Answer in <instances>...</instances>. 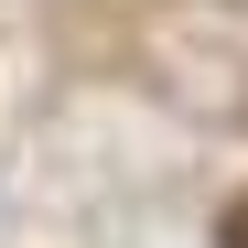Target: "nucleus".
<instances>
[{
	"label": "nucleus",
	"mask_w": 248,
	"mask_h": 248,
	"mask_svg": "<svg viewBox=\"0 0 248 248\" xmlns=\"http://www.w3.org/2000/svg\"><path fill=\"white\" fill-rule=\"evenodd\" d=\"M216 248H248V194H237L227 216H216Z\"/></svg>",
	"instance_id": "f257e3e1"
}]
</instances>
